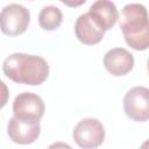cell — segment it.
<instances>
[{
	"label": "cell",
	"mask_w": 149,
	"mask_h": 149,
	"mask_svg": "<svg viewBox=\"0 0 149 149\" xmlns=\"http://www.w3.org/2000/svg\"><path fill=\"white\" fill-rule=\"evenodd\" d=\"M1 31L8 36H19L23 34L30 22V12L19 3L5 6L0 14Z\"/></svg>",
	"instance_id": "3957f363"
},
{
	"label": "cell",
	"mask_w": 149,
	"mask_h": 149,
	"mask_svg": "<svg viewBox=\"0 0 149 149\" xmlns=\"http://www.w3.org/2000/svg\"><path fill=\"white\" fill-rule=\"evenodd\" d=\"M2 72L14 83L36 86L47 80L49 65L41 56L15 52L3 61Z\"/></svg>",
	"instance_id": "6da1fadb"
},
{
	"label": "cell",
	"mask_w": 149,
	"mask_h": 149,
	"mask_svg": "<svg viewBox=\"0 0 149 149\" xmlns=\"http://www.w3.org/2000/svg\"><path fill=\"white\" fill-rule=\"evenodd\" d=\"M74 33L77 38L86 45L98 44L104 38L105 35V30L91 16L88 12L81 14L77 19L74 23Z\"/></svg>",
	"instance_id": "9c48e42d"
},
{
	"label": "cell",
	"mask_w": 149,
	"mask_h": 149,
	"mask_svg": "<svg viewBox=\"0 0 149 149\" xmlns=\"http://www.w3.org/2000/svg\"><path fill=\"white\" fill-rule=\"evenodd\" d=\"M63 21V14L56 6H45L38 14V24L42 29L51 31L57 29Z\"/></svg>",
	"instance_id": "8fae6325"
},
{
	"label": "cell",
	"mask_w": 149,
	"mask_h": 149,
	"mask_svg": "<svg viewBox=\"0 0 149 149\" xmlns=\"http://www.w3.org/2000/svg\"><path fill=\"white\" fill-rule=\"evenodd\" d=\"M142 148H149V141H147V142H144L142 146H141Z\"/></svg>",
	"instance_id": "4fadbf2b"
},
{
	"label": "cell",
	"mask_w": 149,
	"mask_h": 149,
	"mask_svg": "<svg viewBox=\"0 0 149 149\" xmlns=\"http://www.w3.org/2000/svg\"><path fill=\"white\" fill-rule=\"evenodd\" d=\"M148 71H149V59H148Z\"/></svg>",
	"instance_id": "5bb4252c"
},
{
	"label": "cell",
	"mask_w": 149,
	"mask_h": 149,
	"mask_svg": "<svg viewBox=\"0 0 149 149\" xmlns=\"http://www.w3.org/2000/svg\"><path fill=\"white\" fill-rule=\"evenodd\" d=\"M72 137L80 148L94 149L104 142L105 128L98 119L86 118L74 126Z\"/></svg>",
	"instance_id": "277c9868"
},
{
	"label": "cell",
	"mask_w": 149,
	"mask_h": 149,
	"mask_svg": "<svg viewBox=\"0 0 149 149\" xmlns=\"http://www.w3.org/2000/svg\"><path fill=\"white\" fill-rule=\"evenodd\" d=\"M88 13L105 31L113 28L119 19L118 8L111 0H97L91 5Z\"/></svg>",
	"instance_id": "30bf717a"
},
{
	"label": "cell",
	"mask_w": 149,
	"mask_h": 149,
	"mask_svg": "<svg viewBox=\"0 0 149 149\" xmlns=\"http://www.w3.org/2000/svg\"><path fill=\"white\" fill-rule=\"evenodd\" d=\"M62 3H64L65 6H68V7H72V8H74V7H79V6H81V5H84L85 2H86V0H59Z\"/></svg>",
	"instance_id": "7c38bea8"
},
{
	"label": "cell",
	"mask_w": 149,
	"mask_h": 149,
	"mask_svg": "<svg viewBox=\"0 0 149 149\" xmlns=\"http://www.w3.org/2000/svg\"><path fill=\"white\" fill-rule=\"evenodd\" d=\"M123 109L126 115L136 122L149 120V88L135 86L123 97Z\"/></svg>",
	"instance_id": "5b68a950"
},
{
	"label": "cell",
	"mask_w": 149,
	"mask_h": 149,
	"mask_svg": "<svg viewBox=\"0 0 149 149\" xmlns=\"http://www.w3.org/2000/svg\"><path fill=\"white\" fill-rule=\"evenodd\" d=\"M120 28L126 43L134 50L149 48V16L142 3H128L122 8Z\"/></svg>",
	"instance_id": "7a4b0ae2"
},
{
	"label": "cell",
	"mask_w": 149,
	"mask_h": 149,
	"mask_svg": "<svg viewBox=\"0 0 149 149\" xmlns=\"http://www.w3.org/2000/svg\"><path fill=\"white\" fill-rule=\"evenodd\" d=\"M45 105L43 99L31 92H22L15 97L13 114L21 119L41 120L44 115Z\"/></svg>",
	"instance_id": "52a82bcc"
},
{
	"label": "cell",
	"mask_w": 149,
	"mask_h": 149,
	"mask_svg": "<svg viewBox=\"0 0 149 149\" xmlns=\"http://www.w3.org/2000/svg\"><path fill=\"white\" fill-rule=\"evenodd\" d=\"M9 139L19 144H30L35 142L41 134L40 120L21 119L13 115L7 125Z\"/></svg>",
	"instance_id": "8992f818"
},
{
	"label": "cell",
	"mask_w": 149,
	"mask_h": 149,
	"mask_svg": "<svg viewBox=\"0 0 149 149\" xmlns=\"http://www.w3.org/2000/svg\"><path fill=\"white\" fill-rule=\"evenodd\" d=\"M104 66L112 76H125L132 71L134 66V57L127 49L113 48L105 54Z\"/></svg>",
	"instance_id": "ba28073f"
}]
</instances>
